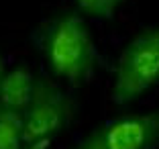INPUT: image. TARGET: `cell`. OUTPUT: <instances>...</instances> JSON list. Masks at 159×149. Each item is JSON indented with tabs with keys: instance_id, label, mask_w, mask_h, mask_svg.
<instances>
[{
	"instance_id": "obj_2",
	"label": "cell",
	"mask_w": 159,
	"mask_h": 149,
	"mask_svg": "<svg viewBox=\"0 0 159 149\" xmlns=\"http://www.w3.org/2000/svg\"><path fill=\"white\" fill-rule=\"evenodd\" d=\"M159 84V27L137 33L118 53L110 84L114 104H131Z\"/></svg>"
},
{
	"instance_id": "obj_3",
	"label": "cell",
	"mask_w": 159,
	"mask_h": 149,
	"mask_svg": "<svg viewBox=\"0 0 159 149\" xmlns=\"http://www.w3.org/2000/svg\"><path fill=\"white\" fill-rule=\"evenodd\" d=\"M75 100L51 78L37 76L35 92L23 112L25 145H47L71 123Z\"/></svg>"
},
{
	"instance_id": "obj_8",
	"label": "cell",
	"mask_w": 159,
	"mask_h": 149,
	"mask_svg": "<svg viewBox=\"0 0 159 149\" xmlns=\"http://www.w3.org/2000/svg\"><path fill=\"white\" fill-rule=\"evenodd\" d=\"M6 70H8V68H6V57L0 53V82H2V78H4Z\"/></svg>"
},
{
	"instance_id": "obj_4",
	"label": "cell",
	"mask_w": 159,
	"mask_h": 149,
	"mask_svg": "<svg viewBox=\"0 0 159 149\" xmlns=\"http://www.w3.org/2000/svg\"><path fill=\"white\" fill-rule=\"evenodd\" d=\"M74 149H159V110L108 119L94 127Z\"/></svg>"
},
{
	"instance_id": "obj_9",
	"label": "cell",
	"mask_w": 159,
	"mask_h": 149,
	"mask_svg": "<svg viewBox=\"0 0 159 149\" xmlns=\"http://www.w3.org/2000/svg\"><path fill=\"white\" fill-rule=\"evenodd\" d=\"M23 149H49L47 145H25Z\"/></svg>"
},
{
	"instance_id": "obj_7",
	"label": "cell",
	"mask_w": 159,
	"mask_h": 149,
	"mask_svg": "<svg viewBox=\"0 0 159 149\" xmlns=\"http://www.w3.org/2000/svg\"><path fill=\"white\" fill-rule=\"evenodd\" d=\"M78 10L90 19H112L126 0H74Z\"/></svg>"
},
{
	"instance_id": "obj_5",
	"label": "cell",
	"mask_w": 159,
	"mask_h": 149,
	"mask_svg": "<svg viewBox=\"0 0 159 149\" xmlns=\"http://www.w3.org/2000/svg\"><path fill=\"white\" fill-rule=\"evenodd\" d=\"M35 84H37V76L31 72V68L23 63L8 68L0 82V106L25 112L33 98Z\"/></svg>"
},
{
	"instance_id": "obj_6",
	"label": "cell",
	"mask_w": 159,
	"mask_h": 149,
	"mask_svg": "<svg viewBox=\"0 0 159 149\" xmlns=\"http://www.w3.org/2000/svg\"><path fill=\"white\" fill-rule=\"evenodd\" d=\"M23 112L0 106V149H23Z\"/></svg>"
},
{
	"instance_id": "obj_1",
	"label": "cell",
	"mask_w": 159,
	"mask_h": 149,
	"mask_svg": "<svg viewBox=\"0 0 159 149\" xmlns=\"http://www.w3.org/2000/svg\"><path fill=\"white\" fill-rule=\"evenodd\" d=\"M33 43L41 51L51 76L66 84H86L96 74L98 47L80 12L66 10L43 21L33 33Z\"/></svg>"
}]
</instances>
